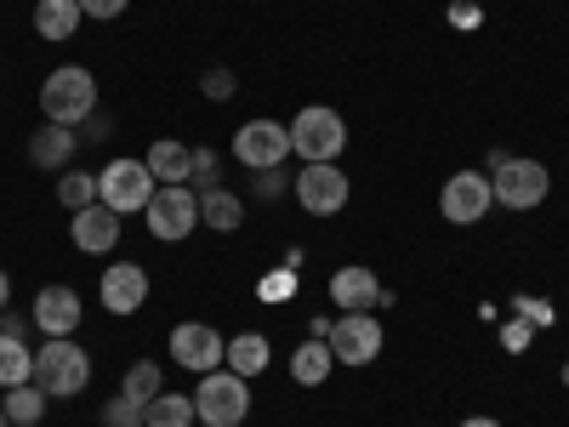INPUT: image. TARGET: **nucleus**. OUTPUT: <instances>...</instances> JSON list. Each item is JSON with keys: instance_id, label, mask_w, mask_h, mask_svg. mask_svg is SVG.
<instances>
[{"instance_id": "nucleus-1", "label": "nucleus", "mask_w": 569, "mask_h": 427, "mask_svg": "<svg viewBox=\"0 0 569 427\" xmlns=\"http://www.w3.org/2000/svg\"><path fill=\"white\" fill-rule=\"evenodd\" d=\"M91 383V354L74 337H46V348L34 354V388L46 399H74Z\"/></svg>"}, {"instance_id": "nucleus-2", "label": "nucleus", "mask_w": 569, "mask_h": 427, "mask_svg": "<svg viewBox=\"0 0 569 427\" xmlns=\"http://www.w3.org/2000/svg\"><path fill=\"white\" fill-rule=\"evenodd\" d=\"M40 109L52 126H80L98 115V80H91V69L80 63H63L40 80Z\"/></svg>"}, {"instance_id": "nucleus-3", "label": "nucleus", "mask_w": 569, "mask_h": 427, "mask_svg": "<svg viewBox=\"0 0 569 427\" xmlns=\"http://www.w3.org/2000/svg\"><path fill=\"white\" fill-rule=\"evenodd\" d=\"M342 149H348V126H342L337 109L313 103L291 120V155H302L308 166H337Z\"/></svg>"}, {"instance_id": "nucleus-4", "label": "nucleus", "mask_w": 569, "mask_h": 427, "mask_svg": "<svg viewBox=\"0 0 569 427\" xmlns=\"http://www.w3.org/2000/svg\"><path fill=\"white\" fill-rule=\"evenodd\" d=\"M194 416L206 427H240L251 416V388H246V376H233V370H206L200 376V388H194Z\"/></svg>"}, {"instance_id": "nucleus-5", "label": "nucleus", "mask_w": 569, "mask_h": 427, "mask_svg": "<svg viewBox=\"0 0 569 427\" xmlns=\"http://www.w3.org/2000/svg\"><path fill=\"white\" fill-rule=\"evenodd\" d=\"M154 188H160V177L149 171V160H114V166H103V177H98V200H103L109 211L131 217V211H149Z\"/></svg>"}, {"instance_id": "nucleus-6", "label": "nucleus", "mask_w": 569, "mask_h": 427, "mask_svg": "<svg viewBox=\"0 0 569 427\" xmlns=\"http://www.w3.org/2000/svg\"><path fill=\"white\" fill-rule=\"evenodd\" d=\"M194 222H200L194 188H188V182H166V188H154V200H149V234H154V240L177 246V240H188V234H194Z\"/></svg>"}, {"instance_id": "nucleus-7", "label": "nucleus", "mask_w": 569, "mask_h": 427, "mask_svg": "<svg viewBox=\"0 0 569 427\" xmlns=\"http://www.w3.org/2000/svg\"><path fill=\"white\" fill-rule=\"evenodd\" d=\"M233 155H240V166H251V171H279L284 155H291V126H279V120H246L240 137H233Z\"/></svg>"}, {"instance_id": "nucleus-8", "label": "nucleus", "mask_w": 569, "mask_h": 427, "mask_svg": "<svg viewBox=\"0 0 569 427\" xmlns=\"http://www.w3.org/2000/svg\"><path fill=\"white\" fill-rule=\"evenodd\" d=\"M490 188H496V200H501V206L530 211V206H541V200H547L552 177H547V166H541V160H501V166H496V177H490Z\"/></svg>"}, {"instance_id": "nucleus-9", "label": "nucleus", "mask_w": 569, "mask_h": 427, "mask_svg": "<svg viewBox=\"0 0 569 427\" xmlns=\"http://www.w3.org/2000/svg\"><path fill=\"white\" fill-rule=\"evenodd\" d=\"M490 206H496V188H490L485 171H456V177L445 182V195H439V211H445V222H456V228H472L479 217H490Z\"/></svg>"}, {"instance_id": "nucleus-10", "label": "nucleus", "mask_w": 569, "mask_h": 427, "mask_svg": "<svg viewBox=\"0 0 569 427\" xmlns=\"http://www.w3.org/2000/svg\"><path fill=\"white\" fill-rule=\"evenodd\" d=\"M325 342H330V359L337 365H370L382 354V325H376V314H342L325 330Z\"/></svg>"}, {"instance_id": "nucleus-11", "label": "nucleus", "mask_w": 569, "mask_h": 427, "mask_svg": "<svg viewBox=\"0 0 569 427\" xmlns=\"http://www.w3.org/2000/svg\"><path fill=\"white\" fill-rule=\"evenodd\" d=\"M348 171H337V166H302L297 171V206L308 211V217H337L342 206H348Z\"/></svg>"}, {"instance_id": "nucleus-12", "label": "nucleus", "mask_w": 569, "mask_h": 427, "mask_svg": "<svg viewBox=\"0 0 569 427\" xmlns=\"http://www.w3.org/2000/svg\"><path fill=\"white\" fill-rule=\"evenodd\" d=\"M222 354H228V342H222V330L217 325H177L171 330V359L182 365V370H217L222 365Z\"/></svg>"}, {"instance_id": "nucleus-13", "label": "nucleus", "mask_w": 569, "mask_h": 427, "mask_svg": "<svg viewBox=\"0 0 569 427\" xmlns=\"http://www.w3.org/2000/svg\"><path fill=\"white\" fill-rule=\"evenodd\" d=\"M142 302H149V268H142V262L103 268V308L109 314H137Z\"/></svg>"}, {"instance_id": "nucleus-14", "label": "nucleus", "mask_w": 569, "mask_h": 427, "mask_svg": "<svg viewBox=\"0 0 569 427\" xmlns=\"http://www.w3.org/2000/svg\"><path fill=\"white\" fill-rule=\"evenodd\" d=\"M74 246L86 257H103L120 246V211H109L103 200H91L86 211H74Z\"/></svg>"}, {"instance_id": "nucleus-15", "label": "nucleus", "mask_w": 569, "mask_h": 427, "mask_svg": "<svg viewBox=\"0 0 569 427\" xmlns=\"http://www.w3.org/2000/svg\"><path fill=\"white\" fill-rule=\"evenodd\" d=\"M80 297L69 291V285H46V291L34 297V325L46 330V337H74V325H80Z\"/></svg>"}, {"instance_id": "nucleus-16", "label": "nucleus", "mask_w": 569, "mask_h": 427, "mask_svg": "<svg viewBox=\"0 0 569 427\" xmlns=\"http://www.w3.org/2000/svg\"><path fill=\"white\" fill-rule=\"evenodd\" d=\"M330 302L348 308V314H370L376 302H382V285H376V274H370V268L348 262V268L330 274Z\"/></svg>"}, {"instance_id": "nucleus-17", "label": "nucleus", "mask_w": 569, "mask_h": 427, "mask_svg": "<svg viewBox=\"0 0 569 427\" xmlns=\"http://www.w3.org/2000/svg\"><path fill=\"white\" fill-rule=\"evenodd\" d=\"M74 149H80V137H74L69 126H52V120H46V126L29 137V160H34L40 171H63Z\"/></svg>"}, {"instance_id": "nucleus-18", "label": "nucleus", "mask_w": 569, "mask_h": 427, "mask_svg": "<svg viewBox=\"0 0 569 427\" xmlns=\"http://www.w3.org/2000/svg\"><path fill=\"white\" fill-rule=\"evenodd\" d=\"M80 0H40L34 7V34L40 40H69L74 29H80Z\"/></svg>"}, {"instance_id": "nucleus-19", "label": "nucleus", "mask_w": 569, "mask_h": 427, "mask_svg": "<svg viewBox=\"0 0 569 427\" xmlns=\"http://www.w3.org/2000/svg\"><path fill=\"white\" fill-rule=\"evenodd\" d=\"M142 427H194V394H154L142 405Z\"/></svg>"}, {"instance_id": "nucleus-20", "label": "nucleus", "mask_w": 569, "mask_h": 427, "mask_svg": "<svg viewBox=\"0 0 569 427\" xmlns=\"http://www.w3.org/2000/svg\"><path fill=\"white\" fill-rule=\"evenodd\" d=\"M222 365H228L233 376H257V370H268V337H262V330H246V337H233L228 354H222Z\"/></svg>"}, {"instance_id": "nucleus-21", "label": "nucleus", "mask_w": 569, "mask_h": 427, "mask_svg": "<svg viewBox=\"0 0 569 427\" xmlns=\"http://www.w3.org/2000/svg\"><path fill=\"white\" fill-rule=\"evenodd\" d=\"M149 171H154L160 182H188V177H194V155H188L182 142L160 137L154 149H149Z\"/></svg>"}, {"instance_id": "nucleus-22", "label": "nucleus", "mask_w": 569, "mask_h": 427, "mask_svg": "<svg viewBox=\"0 0 569 427\" xmlns=\"http://www.w3.org/2000/svg\"><path fill=\"white\" fill-rule=\"evenodd\" d=\"M200 222H211L217 234H233L246 222V206L228 195V188H206V200H200Z\"/></svg>"}, {"instance_id": "nucleus-23", "label": "nucleus", "mask_w": 569, "mask_h": 427, "mask_svg": "<svg viewBox=\"0 0 569 427\" xmlns=\"http://www.w3.org/2000/svg\"><path fill=\"white\" fill-rule=\"evenodd\" d=\"M330 365H337V359H330V342H302L291 354V376H297L302 388H319L325 376H330Z\"/></svg>"}, {"instance_id": "nucleus-24", "label": "nucleus", "mask_w": 569, "mask_h": 427, "mask_svg": "<svg viewBox=\"0 0 569 427\" xmlns=\"http://www.w3.org/2000/svg\"><path fill=\"white\" fill-rule=\"evenodd\" d=\"M34 383V354L23 348V337H0V388Z\"/></svg>"}, {"instance_id": "nucleus-25", "label": "nucleus", "mask_w": 569, "mask_h": 427, "mask_svg": "<svg viewBox=\"0 0 569 427\" xmlns=\"http://www.w3.org/2000/svg\"><path fill=\"white\" fill-rule=\"evenodd\" d=\"M0 410L12 416V427H34L46 416V394L34 383H18V388H7V405H0Z\"/></svg>"}, {"instance_id": "nucleus-26", "label": "nucleus", "mask_w": 569, "mask_h": 427, "mask_svg": "<svg viewBox=\"0 0 569 427\" xmlns=\"http://www.w3.org/2000/svg\"><path fill=\"white\" fill-rule=\"evenodd\" d=\"M126 399H137V405H149L154 394H166L160 388V365H149V359H137L131 370H126V388H120Z\"/></svg>"}, {"instance_id": "nucleus-27", "label": "nucleus", "mask_w": 569, "mask_h": 427, "mask_svg": "<svg viewBox=\"0 0 569 427\" xmlns=\"http://www.w3.org/2000/svg\"><path fill=\"white\" fill-rule=\"evenodd\" d=\"M58 200H63L69 211H86L91 200H98V177H86V171H69V177H58Z\"/></svg>"}, {"instance_id": "nucleus-28", "label": "nucleus", "mask_w": 569, "mask_h": 427, "mask_svg": "<svg viewBox=\"0 0 569 427\" xmlns=\"http://www.w3.org/2000/svg\"><path fill=\"white\" fill-rule=\"evenodd\" d=\"M103 427H142V405L126 399V394L109 399V405H103Z\"/></svg>"}, {"instance_id": "nucleus-29", "label": "nucleus", "mask_w": 569, "mask_h": 427, "mask_svg": "<svg viewBox=\"0 0 569 427\" xmlns=\"http://www.w3.org/2000/svg\"><path fill=\"white\" fill-rule=\"evenodd\" d=\"M80 12H86V18H120L126 0H80Z\"/></svg>"}, {"instance_id": "nucleus-30", "label": "nucleus", "mask_w": 569, "mask_h": 427, "mask_svg": "<svg viewBox=\"0 0 569 427\" xmlns=\"http://www.w3.org/2000/svg\"><path fill=\"white\" fill-rule=\"evenodd\" d=\"M228 91H233V75H228V69H211V75H206V98H217V103H222Z\"/></svg>"}, {"instance_id": "nucleus-31", "label": "nucleus", "mask_w": 569, "mask_h": 427, "mask_svg": "<svg viewBox=\"0 0 569 427\" xmlns=\"http://www.w3.org/2000/svg\"><path fill=\"white\" fill-rule=\"evenodd\" d=\"M211 177H217V155H211V149H194V182L211 188Z\"/></svg>"}, {"instance_id": "nucleus-32", "label": "nucleus", "mask_w": 569, "mask_h": 427, "mask_svg": "<svg viewBox=\"0 0 569 427\" xmlns=\"http://www.w3.org/2000/svg\"><path fill=\"white\" fill-rule=\"evenodd\" d=\"M525 342H530V325H518V319H512V325H507V348L518 354V348H525Z\"/></svg>"}, {"instance_id": "nucleus-33", "label": "nucleus", "mask_w": 569, "mask_h": 427, "mask_svg": "<svg viewBox=\"0 0 569 427\" xmlns=\"http://www.w3.org/2000/svg\"><path fill=\"white\" fill-rule=\"evenodd\" d=\"M518 308L530 314V325H547V319H552V314H547V302H536V297H525V302H518Z\"/></svg>"}, {"instance_id": "nucleus-34", "label": "nucleus", "mask_w": 569, "mask_h": 427, "mask_svg": "<svg viewBox=\"0 0 569 427\" xmlns=\"http://www.w3.org/2000/svg\"><path fill=\"white\" fill-rule=\"evenodd\" d=\"M0 337H23V319L7 314V308H0Z\"/></svg>"}, {"instance_id": "nucleus-35", "label": "nucleus", "mask_w": 569, "mask_h": 427, "mask_svg": "<svg viewBox=\"0 0 569 427\" xmlns=\"http://www.w3.org/2000/svg\"><path fill=\"white\" fill-rule=\"evenodd\" d=\"M461 427H501V421H496V416H467Z\"/></svg>"}, {"instance_id": "nucleus-36", "label": "nucleus", "mask_w": 569, "mask_h": 427, "mask_svg": "<svg viewBox=\"0 0 569 427\" xmlns=\"http://www.w3.org/2000/svg\"><path fill=\"white\" fill-rule=\"evenodd\" d=\"M7 297H12V279H7V268H0V308H7Z\"/></svg>"}, {"instance_id": "nucleus-37", "label": "nucleus", "mask_w": 569, "mask_h": 427, "mask_svg": "<svg viewBox=\"0 0 569 427\" xmlns=\"http://www.w3.org/2000/svg\"><path fill=\"white\" fill-rule=\"evenodd\" d=\"M0 427H12V416H7V410H0Z\"/></svg>"}, {"instance_id": "nucleus-38", "label": "nucleus", "mask_w": 569, "mask_h": 427, "mask_svg": "<svg viewBox=\"0 0 569 427\" xmlns=\"http://www.w3.org/2000/svg\"><path fill=\"white\" fill-rule=\"evenodd\" d=\"M563 388H569V365H563Z\"/></svg>"}]
</instances>
